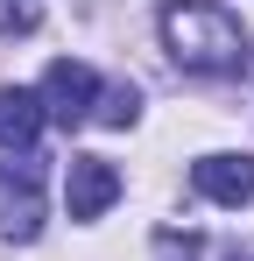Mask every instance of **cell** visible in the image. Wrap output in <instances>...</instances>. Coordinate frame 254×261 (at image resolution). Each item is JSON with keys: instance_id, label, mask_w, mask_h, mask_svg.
Listing matches in <instances>:
<instances>
[{"instance_id": "1", "label": "cell", "mask_w": 254, "mask_h": 261, "mask_svg": "<svg viewBox=\"0 0 254 261\" xmlns=\"http://www.w3.org/2000/svg\"><path fill=\"white\" fill-rule=\"evenodd\" d=\"M163 43L184 71L198 78H233L247 71V21L226 0H169L163 7Z\"/></svg>"}, {"instance_id": "2", "label": "cell", "mask_w": 254, "mask_h": 261, "mask_svg": "<svg viewBox=\"0 0 254 261\" xmlns=\"http://www.w3.org/2000/svg\"><path fill=\"white\" fill-rule=\"evenodd\" d=\"M42 113H49V120H64V127L92 120V113H99V78H92L85 64H71V57H57V64H49V78H42Z\"/></svg>"}, {"instance_id": "3", "label": "cell", "mask_w": 254, "mask_h": 261, "mask_svg": "<svg viewBox=\"0 0 254 261\" xmlns=\"http://www.w3.org/2000/svg\"><path fill=\"white\" fill-rule=\"evenodd\" d=\"M113 198H120V170H113L106 155H71V176H64V205H71V219H99Z\"/></svg>"}, {"instance_id": "4", "label": "cell", "mask_w": 254, "mask_h": 261, "mask_svg": "<svg viewBox=\"0 0 254 261\" xmlns=\"http://www.w3.org/2000/svg\"><path fill=\"white\" fill-rule=\"evenodd\" d=\"M191 184L212 205H247L254 198V155H205V163H191Z\"/></svg>"}, {"instance_id": "5", "label": "cell", "mask_w": 254, "mask_h": 261, "mask_svg": "<svg viewBox=\"0 0 254 261\" xmlns=\"http://www.w3.org/2000/svg\"><path fill=\"white\" fill-rule=\"evenodd\" d=\"M36 134H42V92L7 85L0 92V148H36Z\"/></svg>"}, {"instance_id": "6", "label": "cell", "mask_w": 254, "mask_h": 261, "mask_svg": "<svg viewBox=\"0 0 254 261\" xmlns=\"http://www.w3.org/2000/svg\"><path fill=\"white\" fill-rule=\"evenodd\" d=\"M7 240H36L42 233V205H36V184H21V198H7V219H0Z\"/></svg>"}, {"instance_id": "7", "label": "cell", "mask_w": 254, "mask_h": 261, "mask_svg": "<svg viewBox=\"0 0 254 261\" xmlns=\"http://www.w3.org/2000/svg\"><path fill=\"white\" fill-rule=\"evenodd\" d=\"M134 113H141V92H134V85H106V92H99V113H92V120H106V127H127Z\"/></svg>"}, {"instance_id": "8", "label": "cell", "mask_w": 254, "mask_h": 261, "mask_svg": "<svg viewBox=\"0 0 254 261\" xmlns=\"http://www.w3.org/2000/svg\"><path fill=\"white\" fill-rule=\"evenodd\" d=\"M0 29H7V36H29V29H36V7H29V0H0Z\"/></svg>"}, {"instance_id": "9", "label": "cell", "mask_w": 254, "mask_h": 261, "mask_svg": "<svg viewBox=\"0 0 254 261\" xmlns=\"http://www.w3.org/2000/svg\"><path fill=\"white\" fill-rule=\"evenodd\" d=\"M156 254L163 261H198V240L191 233H156Z\"/></svg>"}, {"instance_id": "10", "label": "cell", "mask_w": 254, "mask_h": 261, "mask_svg": "<svg viewBox=\"0 0 254 261\" xmlns=\"http://www.w3.org/2000/svg\"><path fill=\"white\" fill-rule=\"evenodd\" d=\"M233 261H247V254H233Z\"/></svg>"}]
</instances>
